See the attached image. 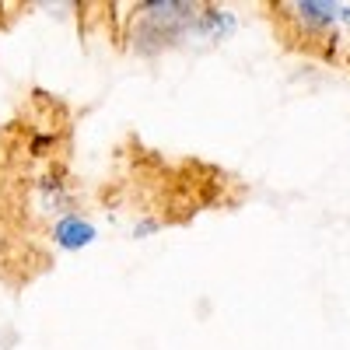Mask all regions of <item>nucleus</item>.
<instances>
[{
	"instance_id": "1",
	"label": "nucleus",
	"mask_w": 350,
	"mask_h": 350,
	"mask_svg": "<svg viewBox=\"0 0 350 350\" xmlns=\"http://www.w3.org/2000/svg\"><path fill=\"white\" fill-rule=\"evenodd\" d=\"M53 242L60 245V249H84V245L95 242V224H88L84 217L70 214V217H64V221H56Z\"/></svg>"
},
{
	"instance_id": "2",
	"label": "nucleus",
	"mask_w": 350,
	"mask_h": 350,
	"mask_svg": "<svg viewBox=\"0 0 350 350\" xmlns=\"http://www.w3.org/2000/svg\"><path fill=\"white\" fill-rule=\"evenodd\" d=\"M298 11L308 18V21H319V25H326V21H350V11L347 8H336V4H298Z\"/></svg>"
}]
</instances>
